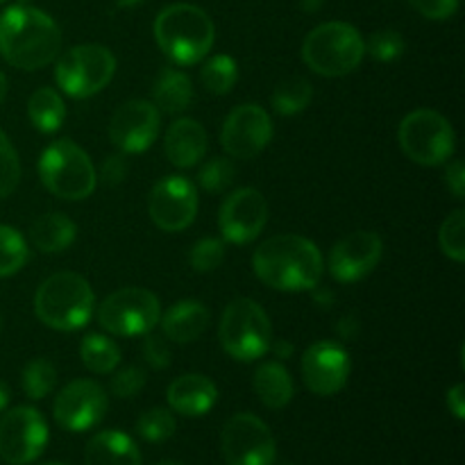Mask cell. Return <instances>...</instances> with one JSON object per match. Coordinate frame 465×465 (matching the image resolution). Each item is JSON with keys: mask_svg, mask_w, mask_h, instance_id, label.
<instances>
[{"mask_svg": "<svg viewBox=\"0 0 465 465\" xmlns=\"http://www.w3.org/2000/svg\"><path fill=\"white\" fill-rule=\"evenodd\" d=\"M162 304L159 298L148 289L127 286L114 291L103 300L98 309V322L104 331L114 336H145L159 325Z\"/></svg>", "mask_w": 465, "mask_h": 465, "instance_id": "10", "label": "cell"}, {"mask_svg": "<svg viewBox=\"0 0 465 465\" xmlns=\"http://www.w3.org/2000/svg\"><path fill=\"white\" fill-rule=\"evenodd\" d=\"M259 280L275 291L300 293L313 291L322 277V254L309 239L277 234L263 241L252 257Z\"/></svg>", "mask_w": 465, "mask_h": 465, "instance_id": "2", "label": "cell"}, {"mask_svg": "<svg viewBox=\"0 0 465 465\" xmlns=\"http://www.w3.org/2000/svg\"><path fill=\"white\" fill-rule=\"evenodd\" d=\"M154 465H184V463H180V461H159V463H154Z\"/></svg>", "mask_w": 465, "mask_h": 465, "instance_id": "49", "label": "cell"}, {"mask_svg": "<svg viewBox=\"0 0 465 465\" xmlns=\"http://www.w3.org/2000/svg\"><path fill=\"white\" fill-rule=\"evenodd\" d=\"M448 409L452 411V416L457 420H463L465 418V386L454 384L452 389L448 391Z\"/></svg>", "mask_w": 465, "mask_h": 465, "instance_id": "44", "label": "cell"}, {"mask_svg": "<svg viewBox=\"0 0 465 465\" xmlns=\"http://www.w3.org/2000/svg\"><path fill=\"white\" fill-rule=\"evenodd\" d=\"M200 80H203L204 89L213 95H225L234 89L236 80H239V66L227 54H216L209 59L200 71Z\"/></svg>", "mask_w": 465, "mask_h": 465, "instance_id": "30", "label": "cell"}, {"mask_svg": "<svg viewBox=\"0 0 465 465\" xmlns=\"http://www.w3.org/2000/svg\"><path fill=\"white\" fill-rule=\"evenodd\" d=\"M236 180V166L227 157H213L200 168L198 182L209 193H223Z\"/></svg>", "mask_w": 465, "mask_h": 465, "instance_id": "35", "label": "cell"}, {"mask_svg": "<svg viewBox=\"0 0 465 465\" xmlns=\"http://www.w3.org/2000/svg\"><path fill=\"white\" fill-rule=\"evenodd\" d=\"M175 418H173V413L168 411V409L162 407L148 409V411L136 420V434L143 440H148V443H163V440H168L175 434Z\"/></svg>", "mask_w": 465, "mask_h": 465, "instance_id": "33", "label": "cell"}, {"mask_svg": "<svg viewBox=\"0 0 465 465\" xmlns=\"http://www.w3.org/2000/svg\"><path fill=\"white\" fill-rule=\"evenodd\" d=\"M18 3H21V5H30L32 0H18Z\"/></svg>", "mask_w": 465, "mask_h": 465, "instance_id": "50", "label": "cell"}, {"mask_svg": "<svg viewBox=\"0 0 465 465\" xmlns=\"http://www.w3.org/2000/svg\"><path fill=\"white\" fill-rule=\"evenodd\" d=\"M80 359L94 375H109L121 363V350L109 336L89 334L80 343Z\"/></svg>", "mask_w": 465, "mask_h": 465, "instance_id": "28", "label": "cell"}, {"mask_svg": "<svg viewBox=\"0 0 465 465\" xmlns=\"http://www.w3.org/2000/svg\"><path fill=\"white\" fill-rule=\"evenodd\" d=\"M39 177L45 189L62 200L89 198L98 184L91 157L71 139L54 141L41 153Z\"/></svg>", "mask_w": 465, "mask_h": 465, "instance_id": "6", "label": "cell"}, {"mask_svg": "<svg viewBox=\"0 0 465 465\" xmlns=\"http://www.w3.org/2000/svg\"><path fill=\"white\" fill-rule=\"evenodd\" d=\"M30 250L18 230L0 225V277H9L25 266Z\"/></svg>", "mask_w": 465, "mask_h": 465, "instance_id": "32", "label": "cell"}, {"mask_svg": "<svg viewBox=\"0 0 465 465\" xmlns=\"http://www.w3.org/2000/svg\"><path fill=\"white\" fill-rule=\"evenodd\" d=\"M254 393L268 409H284L293 400L295 386L280 361H266L254 372Z\"/></svg>", "mask_w": 465, "mask_h": 465, "instance_id": "26", "label": "cell"}, {"mask_svg": "<svg viewBox=\"0 0 465 465\" xmlns=\"http://www.w3.org/2000/svg\"><path fill=\"white\" fill-rule=\"evenodd\" d=\"M439 243L445 257H450L457 263L465 262V212L463 209H457V212H452L448 218H445L439 232Z\"/></svg>", "mask_w": 465, "mask_h": 465, "instance_id": "34", "label": "cell"}, {"mask_svg": "<svg viewBox=\"0 0 465 465\" xmlns=\"http://www.w3.org/2000/svg\"><path fill=\"white\" fill-rule=\"evenodd\" d=\"M107 407L109 400L103 386L91 380H75L59 391L53 413L62 430L77 434L98 425Z\"/></svg>", "mask_w": 465, "mask_h": 465, "instance_id": "14", "label": "cell"}, {"mask_svg": "<svg viewBox=\"0 0 465 465\" xmlns=\"http://www.w3.org/2000/svg\"><path fill=\"white\" fill-rule=\"evenodd\" d=\"M21 182V162L12 141L0 132V200L12 195Z\"/></svg>", "mask_w": 465, "mask_h": 465, "instance_id": "36", "label": "cell"}, {"mask_svg": "<svg viewBox=\"0 0 465 465\" xmlns=\"http://www.w3.org/2000/svg\"><path fill=\"white\" fill-rule=\"evenodd\" d=\"M218 339L236 361H257L272 348L271 321L254 300L236 298L223 312Z\"/></svg>", "mask_w": 465, "mask_h": 465, "instance_id": "7", "label": "cell"}, {"mask_svg": "<svg viewBox=\"0 0 465 465\" xmlns=\"http://www.w3.org/2000/svg\"><path fill=\"white\" fill-rule=\"evenodd\" d=\"M445 184L452 191L454 198H465V166L461 159H454V162L448 163V168H445Z\"/></svg>", "mask_w": 465, "mask_h": 465, "instance_id": "42", "label": "cell"}, {"mask_svg": "<svg viewBox=\"0 0 465 465\" xmlns=\"http://www.w3.org/2000/svg\"><path fill=\"white\" fill-rule=\"evenodd\" d=\"M411 5L420 16L430 21H445L459 9V0H411Z\"/></svg>", "mask_w": 465, "mask_h": 465, "instance_id": "40", "label": "cell"}, {"mask_svg": "<svg viewBox=\"0 0 465 465\" xmlns=\"http://www.w3.org/2000/svg\"><path fill=\"white\" fill-rule=\"evenodd\" d=\"M127 171H130L127 159L123 154H112V157H107V162L103 166V180L112 186L121 184L127 177Z\"/></svg>", "mask_w": 465, "mask_h": 465, "instance_id": "43", "label": "cell"}, {"mask_svg": "<svg viewBox=\"0 0 465 465\" xmlns=\"http://www.w3.org/2000/svg\"><path fill=\"white\" fill-rule=\"evenodd\" d=\"M400 145L411 162L420 166H440L454 154L457 136L445 116L431 109L407 114L398 130Z\"/></svg>", "mask_w": 465, "mask_h": 465, "instance_id": "9", "label": "cell"}, {"mask_svg": "<svg viewBox=\"0 0 465 465\" xmlns=\"http://www.w3.org/2000/svg\"><path fill=\"white\" fill-rule=\"evenodd\" d=\"M225 259V243L218 239H200L191 248L189 263L195 272H212Z\"/></svg>", "mask_w": 465, "mask_h": 465, "instance_id": "38", "label": "cell"}, {"mask_svg": "<svg viewBox=\"0 0 465 465\" xmlns=\"http://www.w3.org/2000/svg\"><path fill=\"white\" fill-rule=\"evenodd\" d=\"M77 236V227L66 213L50 212L36 218L30 225V241L39 252L59 254L71 248Z\"/></svg>", "mask_w": 465, "mask_h": 465, "instance_id": "24", "label": "cell"}, {"mask_svg": "<svg viewBox=\"0 0 465 465\" xmlns=\"http://www.w3.org/2000/svg\"><path fill=\"white\" fill-rule=\"evenodd\" d=\"M366 44L350 23L330 21L313 27L302 44V59L313 73L325 77H343L361 64Z\"/></svg>", "mask_w": 465, "mask_h": 465, "instance_id": "5", "label": "cell"}, {"mask_svg": "<svg viewBox=\"0 0 465 465\" xmlns=\"http://www.w3.org/2000/svg\"><path fill=\"white\" fill-rule=\"evenodd\" d=\"M48 425L35 407H16L0 420V459L9 465H27L44 454Z\"/></svg>", "mask_w": 465, "mask_h": 465, "instance_id": "12", "label": "cell"}, {"mask_svg": "<svg viewBox=\"0 0 465 465\" xmlns=\"http://www.w3.org/2000/svg\"><path fill=\"white\" fill-rule=\"evenodd\" d=\"M143 359L153 368H166L171 363V350H168L166 339L162 336H148L143 343Z\"/></svg>", "mask_w": 465, "mask_h": 465, "instance_id": "41", "label": "cell"}, {"mask_svg": "<svg viewBox=\"0 0 465 465\" xmlns=\"http://www.w3.org/2000/svg\"><path fill=\"white\" fill-rule=\"evenodd\" d=\"M94 304V289L77 272H54L35 295L39 321L57 331L82 330L91 321Z\"/></svg>", "mask_w": 465, "mask_h": 465, "instance_id": "4", "label": "cell"}, {"mask_svg": "<svg viewBox=\"0 0 465 465\" xmlns=\"http://www.w3.org/2000/svg\"><path fill=\"white\" fill-rule=\"evenodd\" d=\"M363 44H366V53L377 62H393V59L402 57L404 48H407L404 36L398 30L372 32L371 39Z\"/></svg>", "mask_w": 465, "mask_h": 465, "instance_id": "37", "label": "cell"}, {"mask_svg": "<svg viewBox=\"0 0 465 465\" xmlns=\"http://www.w3.org/2000/svg\"><path fill=\"white\" fill-rule=\"evenodd\" d=\"M5 95H7V77H5V73H0V104H3Z\"/></svg>", "mask_w": 465, "mask_h": 465, "instance_id": "48", "label": "cell"}, {"mask_svg": "<svg viewBox=\"0 0 465 465\" xmlns=\"http://www.w3.org/2000/svg\"><path fill=\"white\" fill-rule=\"evenodd\" d=\"M86 465H141L139 448L127 434L107 430L95 434L84 448Z\"/></svg>", "mask_w": 465, "mask_h": 465, "instance_id": "23", "label": "cell"}, {"mask_svg": "<svg viewBox=\"0 0 465 465\" xmlns=\"http://www.w3.org/2000/svg\"><path fill=\"white\" fill-rule=\"evenodd\" d=\"M62 50V30L41 9L12 5L0 14V54L21 71H39Z\"/></svg>", "mask_w": 465, "mask_h": 465, "instance_id": "1", "label": "cell"}, {"mask_svg": "<svg viewBox=\"0 0 465 465\" xmlns=\"http://www.w3.org/2000/svg\"><path fill=\"white\" fill-rule=\"evenodd\" d=\"M302 380L312 393L327 398L348 384L352 361H350L348 350L336 341H318L304 352L302 357Z\"/></svg>", "mask_w": 465, "mask_h": 465, "instance_id": "16", "label": "cell"}, {"mask_svg": "<svg viewBox=\"0 0 465 465\" xmlns=\"http://www.w3.org/2000/svg\"><path fill=\"white\" fill-rule=\"evenodd\" d=\"M163 150L173 166H195L207 154V130L193 118H180L168 127Z\"/></svg>", "mask_w": 465, "mask_h": 465, "instance_id": "21", "label": "cell"}, {"mask_svg": "<svg viewBox=\"0 0 465 465\" xmlns=\"http://www.w3.org/2000/svg\"><path fill=\"white\" fill-rule=\"evenodd\" d=\"M145 381H148V375H145L143 368L127 366V368H121L118 372H114L112 384L109 386H112V393L116 395V398L130 400L143 389Z\"/></svg>", "mask_w": 465, "mask_h": 465, "instance_id": "39", "label": "cell"}, {"mask_svg": "<svg viewBox=\"0 0 465 465\" xmlns=\"http://www.w3.org/2000/svg\"><path fill=\"white\" fill-rule=\"evenodd\" d=\"M168 407L175 413L186 418L204 416L213 409L218 400V389L209 377L191 372V375H182L168 386L166 391Z\"/></svg>", "mask_w": 465, "mask_h": 465, "instance_id": "20", "label": "cell"}, {"mask_svg": "<svg viewBox=\"0 0 465 465\" xmlns=\"http://www.w3.org/2000/svg\"><path fill=\"white\" fill-rule=\"evenodd\" d=\"M7 407H9V389L5 381H0V413L7 411Z\"/></svg>", "mask_w": 465, "mask_h": 465, "instance_id": "46", "label": "cell"}, {"mask_svg": "<svg viewBox=\"0 0 465 465\" xmlns=\"http://www.w3.org/2000/svg\"><path fill=\"white\" fill-rule=\"evenodd\" d=\"M0 325H3V322H0Z\"/></svg>", "mask_w": 465, "mask_h": 465, "instance_id": "53", "label": "cell"}, {"mask_svg": "<svg viewBox=\"0 0 465 465\" xmlns=\"http://www.w3.org/2000/svg\"><path fill=\"white\" fill-rule=\"evenodd\" d=\"M0 3H5V0H0Z\"/></svg>", "mask_w": 465, "mask_h": 465, "instance_id": "52", "label": "cell"}, {"mask_svg": "<svg viewBox=\"0 0 465 465\" xmlns=\"http://www.w3.org/2000/svg\"><path fill=\"white\" fill-rule=\"evenodd\" d=\"M159 109L150 100H127L109 121V139L123 153H143L159 134Z\"/></svg>", "mask_w": 465, "mask_h": 465, "instance_id": "18", "label": "cell"}, {"mask_svg": "<svg viewBox=\"0 0 465 465\" xmlns=\"http://www.w3.org/2000/svg\"><path fill=\"white\" fill-rule=\"evenodd\" d=\"M191 100H193V86H191L189 75L182 73L180 68H162L153 86L154 107L162 109L163 114L175 116V114H182L184 109H189Z\"/></svg>", "mask_w": 465, "mask_h": 465, "instance_id": "25", "label": "cell"}, {"mask_svg": "<svg viewBox=\"0 0 465 465\" xmlns=\"http://www.w3.org/2000/svg\"><path fill=\"white\" fill-rule=\"evenodd\" d=\"M116 73V57L100 44H84L68 48L57 59L54 80L71 98H91L112 82Z\"/></svg>", "mask_w": 465, "mask_h": 465, "instance_id": "8", "label": "cell"}, {"mask_svg": "<svg viewBox=\"0 0 465 465\" xmlns=\"http://www.w3.org/2000/svg\"><path fill=\"white\" fill-rule=\"evenodd\" d=\"M322 3H325V0H300V5H302L307 12H316L318 7H322Z\"/></svg>", "mask_w": 465, "mask_h": 465, "instance_id": "47", "label": "cell"}, {"mask_svg": "<svg viewBox=\"0 0 465 465\" xmlns=\"http://www.w3.org/2000/svg\"><path fill=\"white\" fill-rule=\"evenodd\" d=\"M27 116L36 130L44 132V134H53L62 127L64 118H66V104L57 91L50 89V86H41L27 100Z\"/></svg>", "mask_w": 465, "mask_h": 465, "instance_id": "27", "label": "cell"}, {"mask_svg": "<svg viewBox=\"0 0 465 465\" xmlns=\"http://www.w3.org/2000/svg\"><path fill=\"white\" fill-rule=\"evenodd\" d=\"M41 465H64V463H41Z\"/></svg>", "mask_w": 465, "mask_h": 465, "instance_id": "51", "label": "cell"}, {"mask_svg": "<svg viewBox=\"0 0 465 465\" xmlns=\"http://www.w3.org/2000/svg\"><path fill=\"white\" fill-rule=\"evenodd\" d=\"M313 86L304 77H286L272 91V109L280 116H295L312 104Z\"/></svg>", "mask_w": 465, "mask_h": 465, "instance_id": "29", "label": "cell"}, {"mask_svg": "<svg viewBox=\"0 0 465 465\" xmlns=\"http://www.w3.org/2000/svg\"><path fill=\"white\" fill-rule=\"evenodd\" d=\"M21 384L23 393H25L27 398L44 400L45 395L53 393L54 386H57V371H54V366L48 359H32V361L23 368Z\"/></svg>", "mask_w": 465, "mask_h": 465, "instance_id": "31", "label": "cell"}, {"mask_svg": "<svg viewBox=\"0 0 465 465\" xmlns=\"http://www.w3.org/2000/svg\"><path fill=\"white\" fill-rule=\"evenodd\" d=\"M148 212L159 230H186L195 221V213H198L195 184L184 175H166L150 191Z\"/></svg>", "mask_w": 465, "mask_h": 465, "instance_id": "13", "label": "cell"}, {"mask_svg": "<svg viewBox=\"0 0 465 465\" xmlns=\"http://www.w3.org/2000/svg\"><path fill=\"white\" fill-rule=\"evenodd\" d=\"M272 121L259 104H241L232 109L223 123L221 143L234 159H252L271 143Z\"/></svg>", "mask_w": 465, "mask_h": 465, "instance_id": "15", "label": "cell"}, {"mask_svg": "<svg viewBox=\"0 0 465 465\" xmlns=\"http://www.w3.org/2000/svg\"><path fill=\"white\" fill-rule=\"evenodd\" d=\"M162 330L168 341L186 345L198 341L209 325V309L198 300H180L162 318Z\"/></svg>", "mask_w": 465, "mask_h": 465, "instance_id": "22", "label": "cell"}, {"mask_svg": "<svg viewBox=\"0 0 465 465\" xmlns=\"http://www.w3.org/2000/svg\"><path fill=\"white\" fill-rule=\"evenodd\" d=\"M154 41L171 62L193 66L212 50L216 27L204 9L191 3H175L163 7L154 18Z\"/></svg>", "mask_w": 465, "mask_h": 465, "instance_id": "3", "label": "cell"}, {"mask_svg": "<svg viewBox=\"0 0 465 465\" xmlns=\"http://www.w3.org/2000/svg\"><path fill=\"white\" fill-rule=\"evenodd\" d=\"M221 448L227 465H272L277 457L272 431L254 413H236L225 422Z\"/></svg>", "mask_w": 465, "mask_h": 465, "instance_id": "11", "label": "cell"}, {"mask_svg": "<svg viewBox=\"0 0 465 465\" xmlns=\"http://www.w3.org/2000/svg\"><path fill=\"white\" fill-rule=\"evenodd\" d=\"M384 243L377 232H352L331 248L330 272L336 282L352 284L371 275L380 263Z\"/></svg>", "mask_w": 465, "mask_h": 465, "instance_id": "19", "label": "cell"}, {"mask_svg": "<svg viewBox=\"0 0 465 465\" xmlns=\"http://www.w3.org/2000/svg\"><path fill=\"white\" fill-rule=\"evenodd\" d=\"M275 352L277 359H289L291 354H293V345H291L289 341H280V343L275 345Z\"/></svg>", "mask_w": 465, "mask_h": 465, "instance_id": "45", "label": "cell"}, {"mask_svg": "<svg viewBox=\"0 0 465 465\" xmlns=\"http://www.w3.org/2000/svg\"><path fill=\"white\" fill-rule=\"evenodd\" d=\"M268 223V203L257 189H236L218 212V227L223 239L245 245L257 239Z\"/></svg>", "mask_w": 465, "mask_h": 465, "instance_id": "17", "label": "cell"}]
</instances>
